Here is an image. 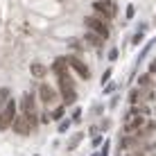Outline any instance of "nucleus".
<instances>
[{"label": "nucleus", "mask_w": 156, "mask_h": 156, "mask_svg": "<svg viewBox=\"0 0 156 156\" xmlns=\"http://www.w3.org/2000/svg\"><path fill=\"white\" fill-rule=\"evenodd\" d=\"M20 106H23V115L27 118L30 127H36V125H39V113H36L34 95H32V93H25V95H23V102H20Z\"/></svg>", "instance_id": "obj_1"}, {"label": "nucleus", "mask_w": 156, "mask_h": 156, "mask_svg": "<svg viewBox=\"0 0 156 156\" xmlns=\"http://www.w3.org/2000/svg\"><path fill=\"white\" fill-rule=\"evenodd\" d=\"M59 86H61L63 102H66V104H73L75 102V84H73V79L68 77V73L59 75Z\"/></svg>", "instance_id": "obj_2"}, {"label": "nucleus", "mask_w": 156, "mask_h": 156, "mask_svg": "<svg viewBox=\"0 0 156 156\" xmlns=\"http://www.w3.org/2000/svg\"><path fill=\"white\" fill-rule=\"evenodd\" d=\"M84 23H86V27H88V30L98 32V36H100L102 41H104V39H109V34H111V32H109V27H106V25L102 23L100 18H95V16H86V18H84Z\"/></svg>", "instance_id": "obj_3"}, {"label": "nucleus", "mask_w": 156, "mask_h": 156, "mask_svg": "<svg viewBox=\"0 0 156 156\" xmlns=\"http://www.w3.org/2000/svg\"><path fill=\"white\" fill-rule=\"evenodd\" d=\"M14 118H16V102H14V100H9L7 104H5V109L0 111V129L12 127Z\"/></svg>", "instance_id": "obj_4"}, {"label": "nucleus", "mask_w": 156, "mask_h": 156, "mask_svg": "<svg viewBox=\"0 0 156 156\" xmlns=\"http://www.w3.org/2000/svg\"><path fill=\"white\" fill-rule=\"evenodd\" d=\"M145 122H147V120H145L143 115L131 113V115L127 118V122H125V131H127V133H131V131H138V133H140L143 127H145Z\"/></svg>", "instance_id": "obj_5"}, {"label": "nucleus", "mask_w": 156, "mask_h": 156, "mask_svg": "<svg viewBox=\"0 0 156 156\" xmlns=\"http://www.w3.org/2000/svg\"><path fill=\"white\" fill-rule=\"evenodd\" d=\"M93 7H95V12H98L100 16H104V18H111V16H113V5L109 2V0H95L93 2Z\"/></svg>", "instance_id": "obj_6"}, {"label": "nucleus", "mask_w": 156, "mask_h": 156, "mask_svg": "<svg viewBox=\"0 0 156 156\" xmlns=\"http://www.w3.org/2000/svg\"><path fill=\"white\" fill-rule=\"evenodd\" d=\"M66 63H70V66L75 68V73H77V75H79V77H82V79H88V77H90L88 68H86V66H84L82 61H79L77 57H68V59H66Z\"/></svg>", "instance_id": "obj_7"}, {"label": "nucleus", "mask_w": 156, "mask_h": 156, "mask_svg": "<svg viewBox=\"0 0 156 156\" xmlns=\"http://www.w3.org/2000/svg\"><path fill=\"white\" fill-rule=\"evenodd\" d=\"M12 127H14V131L16 133H20V136H23V133H30V122H27V118L25 115H20V118H14V122H12Z\"/></svg>", "instance_id": "obj_8"}, {"label": "nucleus", "mask_w": 156, "mask_h": 156, "mask_svg": "<svg viewBox=\"0 0 156 156\" xmlns=\"http://www.w3.org/2000/svg\"><path fill=\"white\" fill-rule=\"evenodd\" d=\"M39 95H41V100L45 102V104H50V102H55V98H57V93L50 88V86H45L43 84L41 88H39Z\"/></svg>", "instance_id": "obj_9"}, {"label": "nucleus", "mask_w": 156, "mask_h": 156, "mask_svg": "<svg viewBox=\"0 0 156 156\" xmlns=\"http://www.w3.org/2000/svg\"><path fill=\"white\" fill-rule=\"evenodd\" d=\"M30 73H32V77H39V79H41V77H45V68H43L41 63H36V61L30 66Z\"/></svg>", "instance_id": "obj_10"}, {"label": "nucleus", "mask_w": 156, "mask_h": 156, "mask_svg": "<svg viewBox=\"0 0 156 156\" xmlns=\"http://www.w3.org/2000/svg\"><path fill=\"white\" fill-rule=\"evenodd\" d=\"M68 63H66V59H57L55 61V66H52V70H55L57 75H63V73H68Z\"/></svg>", "instance_id": "obj_11"}, {"label": "nucleus", "mask_w": 156, "mask_h": 156, "mask_svg": "<svg viewBox=\"0 0 156 156\" xmlns=\"http://www.w3.org/2000/svg\"><path fill=\"white\" fill-rule=\"evenodd\" d=\"M9 102V90L7 88H0V111L5 109V104Z\"/></svg>", "instance_id": "obj_12"}, {"label": "nucleus", "mask_w": 156, "mask_h": 156, "mask_svg": "<svg viewBox=\"0 0 156 156\" xmlns=\"http://www.w3.org/2000/svg\"><path fill=\"white\" fill-rule=\"evenodd\" d=\"M86 41H88L90 45H100V43H102V39H100L98 34H93V32H90V34H86Z\"/></svg>", "instance_id": "obj_13"}, {"label": "nucleus", "mask_w": 156, "mask_h": 156, "mask_svg": "<svg viewBox=\"0 0 156 156\" xmlns=\"http://www.w3.org/2000/svg\"><path fill=\"white\" fill-rule=\"evenodd\" d=\"M133 14H136V9H133V5H129L127 7V18H133Z\"/></svg>", "instance_id": "obj_14"}, {"label": "nucleus", "mask_w": 156, "mask_h": 156, "mask_svg": "<svg viewBox=\"0 0 156 156\" xmlns=\"http://www.w3.org/2000/svg\"><path fill=\"white\" fill-rule=\"evenodd\" d=\"M140 86H147L149 84V75H145V77H140V82H138Z\"/></svg>", "instance_id": "obj_15"}]
</instances>
